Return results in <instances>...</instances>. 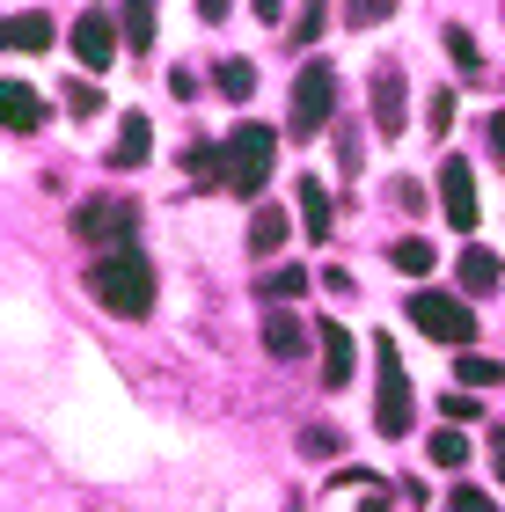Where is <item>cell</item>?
Returning <instances> with one entry per match:
<instances>
[{"label":"cell","mask_w":505,"mask_h":512,"mask_svg":"<svg viewBox=\"0 0 505 512\" xmlns=\"http://www.w3.org/2000/svg\"><path fill=\"white\" fill-rule=\"evenodd\" d=\"M337 447H344V439H337V425H308V432H301V454H315V461H330Z\"/></svg>","instance_id":"cb8c5ba5"},{"label":"cell","mask_w":505,"mask_h":512,"mask_svg":"<svg viewBox=\"0 0 505 512\" xmlns=\"http://www.w3.org/2000/svg\"><path fill=\"white\" fill-rule=\"evenodd\" d=\"M315 337H323V388H344V381H352V330H344L337 315H323Z\"/></svg>","instance_id":"30bf717a"},{"label":"cell","mask_w":505,"mask_h":512,"mask_svg":"<svg viewBox=\"0 0 505 512\" xmlns=\"http://www.w3.org/2000/svg\"><path fill=\"white\" fill-rule=\"evenodd\" d=\"M220 96H227V103H249V96H257V66H249V59H227V66H220Z\"/></svg>","instance_id":"7402d4cb"},{"label":"cell","mask_w":505,"mask_h":512,"mask_svg":"<svg viewBox=\"0 0 505 512\" xmlns=\"http://www.w3.org/2000/svg\"><path fill=\"white\" fill-rule=\"evenodd\" d=\"M447 52H454V59H462V66H476V37L462 30V22H454V30H447Z\"/></svg>","instance_id":"d6a6232c"},{"label":"cell","mask_w":505,"mask_h":512,"mask_svg":"<svg viewBox=\"0 0 505 512\" xmlns=\"http://www.w3.org/2000/svg\"><path fill=\"white\" fill-rule=\"evenodd\" d=\"M374 366H381V388H374V432H381V439H403L410 417H418V388H410V374H403V359H396V344H388V337H374Z\"/></svg>","instance_id":"3957f363"},{"label":"cell","mask_w":505,"mask_h":512,"mask_svg":"<svg viewBox=\"0 0 505 512\" xmlns=\"http://www.w3.org/2000/svg\"><path fill=\"white\" fill-rule=\"evenodd\" d=\"M440 205H447V220L462 227V235L476 227V176H469V161H462V154H447V161H440Z\"/></svg>","instance_id":"ba28073f"},{"label":"cell","mask_w":505,"mask_h":512,"mask_svg":"<svg viewBox=\"0 0 505 512\" xmlns=\"http://www.w3.org/2000/svg\"><path fill=\"white\" fill-rule=\"evenodd\" d=\"M498 381H505V366H498V359H484V352H462V359H454V388H469V395H476V388H498Z\"/></svg>","instance_id":"d6986e66"},{"label":"cell","mask_w":505,"mask_h":512,"mask_svg":"<svg viewBox=\"0 0 505 512\" xmlns=\"http://www.w3.org/2000/svg\"><path fill=\"white\" fill-rule=\"evenodd\" d=\"M44 44H52V15L15 8V15H8V52H44Z\"/></svg>","instance_id":"9a60e30c"},{"label":"cell","mask_w":505,"mask_h":512,"mask_svg":"<svg viewBox=\"0 0 505 512\" xmlns=\"http://www.w3.org/2000/svg\"><path fill=\"white\" fill-rule=\"evenodd\" d=\"M388 505H396V483H366V491H359V512H388Z\"/></svg>","instance_id":"f546056e"},{"label":"cell","mask_w":505,"mask_h":512,"mask_svg":"<svg viewBox=\"0 0 505 512\" xmlns=\"http://www.w3.org/2000/svg\"><path fill=\"white\" fill-rule=\"evenodd\" d=\"M330 110H337V74L323 59H308L301 74H293V118H286V132L293 139H315L330 125Z\"/></svg>","instance_id":"5b68a950"},{"label":"cell","mask_w":505,"mask_h":512,"mask_svg":"<svg viewBox=\"0 0 505 512\" xmlns=\"http://www.w3.org/2000/svg\"><path fill=\"white\" fill-rule=\"evenodd\" d=\"M118 44H125V30H118V15H110V8H81L74 15V59L81 66H96V74H103V66L118 59Z\"/></svg>","instance_id":"52a82bcc"},{"label":"cell","mask_w":505,"mask_h":512,"mask_svg":"<svg viewBox=\"0 0 505 512\" xmlns=\"http://www.w3.org/2000/svg\"><path fill=\"white\" fill-rule=\"evenodd\" d=\"M388 198H396L403 213H418V205H425V183H410V176H396V183H388Z\"/></svg>","instance_id":"4dcf8cb0"},{"label":"cell","mask_w":505,"mask_h":512,"mask_svg":"<svg viewBox=\"0 0 505 512\" xmlns=\"http://www.w3.org/2000/svg\"><path fill=\"white\" fill-rule=\"evenodd\" d=\"M425 454H432V469H469V432H432Z\"/></svg>","instance_id":"44dd1931"},{"label":"cell","mask_w":505,"mask_h":512,"mask_svg":"<svg viewBox=\"0 0 505 512\" xmlns=\"http://www.w3.org/2000/svg\"><path fill=\"white\" fill-rule=\"evenodd\" d=\"M118 30H125L132 52H147V44H154V8H140V0H132V8H118Z\"/></svg>","instance_id":"603a6c76"},{"label":"cell","mask_w":505,"mask_h":512,"mask_svg":"<svg viewBox=\"0 0 505 512\" xmlns=\"http://www.w3.org/2000/svg\"><path fill=\"white\" fill-rule=\"evenodd\" d=\"M410 322H418L432 344H462V352H469V337H476L469 300H462V293H440V286H418V293H410Z\"/></svg>","instance_id":"277c9868"},{"label":"cell","mask_w":505,"mask_h":512,"mask_svg":"<svg viewBox=\"0 0 505 512\" xmlns=\"http://www.w3.org/2000/svg\"><path fill=\"white\" fill-rule=\"evenodd\" d=\"M264 352L271 359H301L308 352V322L301 315H264Z\"/></svg>","instance_id":"5bb4252c"},{"label":"cell","mask_w":505,"mask_h":512,"mask_svg":"<svg viewBox=\"0 0 505 512\" xmlns=\"http://www.w3.org/2000/svg\"><path fill=\"white\" fill-rule=\"evenodd\" d=\"M66 110H74V118H96V110H103V96H96L88 81H74V88H66Z\"/></svg>","instance_id":"83f0119b"},{"label":"cell","mask_w":505,"mask_h":512,"mask_svg":"<svg viewBox=\"0 0 505 512\" xmlns=\"http://www.w3.org/2000/svg\"><path fill=\"white\" fill-rule=\"evenodd\" d=\"M74 235H81L88 249H103V256H110V249H132V242H125V235H132V205H125V198H81V205H74Z\"/></svg>","instance_id":"8992f818"},{"label":"cell","mask_w":505,"mask_h":512,"mask_svg":"<svg viewBox=\"0 0 505 512\" xmlns=\"http://www.w3.org/2000/svg\"><path fill=\"white\" fill-rule=\"evenodd\" d=\"M403 118H410L403 74H396V66H374V125H381L388 139H403Z\"/></svg>","instance_id":"9c48e42d"},{"label":"cell","mask_w":505,"mask_h":512,"mask_svg":"<svg viewBox=\"0 0 505 512\" xmlns=\"http://www.w3.org/2000/svg\"><path fill=\"white\" fill-rule=\"evenodd\" d=\"M323 22H330V8H301V15H293V44H315Z\"/></svg>","instance_id":"4316f807"},{"label":"cell","mask_w":505,"mask_h":512,"mask_svg":"<svg viewBox=\"0 0 505 512\" xmlns=\"http://www.w3.org/2000/svg\"><path fill=\"white\" fill-rule=\"evenodd\" d=\"M498 278H505V271H498V256L469 242V249H462V293L484 300V293H498Z\"/></svg>","instance_id":"2e32d148"},{"label":"cell","mask_w":505,"mask_h":512,"mask_svg":"<svg viewBox=\"0 0 505 512\" xmlns=\"http://www.w3.org/2000/svg\"><path fill=\"white\" fill-rule=\"evenodd\" d=\"M293 198H301V235H308V242H330V227H337L330 191H323L315 176H301V183H293Z\"/></svg>","instance_id":"8fae6325"},{"label":"cell","mask_w":505,"mask_h":512,"mask_svg":"<svg viewBox=\"0 0 505 512\" xmlns=\"http://www.w3.org/2000/svg\"><path fill=\"white\" fill-rule=\"evenodd\" d=\"M440 417H447V425H469V417H476V395H469V388H447V395H440Z\"/></svg>","instance_id":"d4e9b609"},{"label":"cell","mask_w":505,"mask_h":512,"mask_svg":"<svg viewBox=\"0 0 505 512\" xmlns=\"http://www.w3.org/2000/svg\"><path fill=\"white\" fill-rule=\"evenodd\" d=\"M88 293H96L110 315L140 322V315H154V264L140 249H110V256H96V271H88Z\"/></svg>","instance_id":"6da1fadb"},{"label":"cell","mask_w":505,"mask_h":512,"mask_svg":"<svg viewBox=\"0 0 505 512\" xmlns=\"http://www.w3.org/2000/svg\"><path fill=\"white\" fill-rule=\"evenodd\" d=\"M286 205H257V220H249V249H257V256H271V249H279L286 242Z\"/></svg>","instance_id":"e0dca14e"},{"label":"cell","mask_w":505,"mask_h":512,"mask_svg":"<svg viewBox=\"0 0 505 512\" xmlns=\"http://www.w3.org/2000/svg\"><path fill=\"white\" fill-rule=\"evenodd\" d=\"M396 8H388V0H359V8H344V22H359V30H374V22H388Z\"/></svg>","instance_id":"f1b7e54d"},{"label":"cell","mask_w":505,"mask_h":512,"mask_svg":"<svg viewBox=\"0 0 505 512\" xmlns=\"http://www.w3.org/2000/svg\"><path fill=\"white\" fill-rule=\"evenodd\" d=\"M147 154H154V125L140 118V110H125V118H118V147H110V161H118V169H140Z\"/></svg>","instance_id":"4fadbf2b"},{"label":"cell","mask_w":505,"mask_h":512,"mask_svg":"<svg viewBox=\"0 0 505 512\" xmlns=\"http://www.w3.org/2000/svg\"><path fill=\"white\" fill-rule=\"evenodd\" d=\"M0 110H8V132L15 139H30L44 125V96H37L30 81H0Z\"/></svg>","instance_id":"7c38bea8"},{"label":"cell","mask_w":505,"mask_h":512,"mask_svg":"<svg viewBox=\"0 0 505 512\" xmlns=\"http://www.w3.org/2000/svg\"><path fill=\"white\" fill-rule=\"evenodd\" d=\"M271 161H279V132L271 125H235L220 139V183L235 198H257L271 183Z\"/></svg>","instance_id":"7a4b0ae2"},{"label":"cell","mask_w":505,"mask_h":512,"mask_svg":"<svg viewBox=\"0 0 505 512\" xmlns=\"http://www.w3.org/2000/svg\"><path fill=\"white\" fill-rule=\"evenodd\" d=\"M388 264H396L403 278H425L432 264H440V249H432L425 235H410V242H396V249H388Z\"/></svg>","instance_id":"ffe728a7"},{"label":"cell","mask_w":505,"mask_h":512,"mask_svg":"<svg viewBox=\"0 0 505 512\" xmlns=\"http://www.w3.org/2000/svg\"><path fill=\"white\" fill-rule=\"evenodd\" d=\"M308 286H315L308 264H279V271H264V278H257V293H264V300H301Z\"/></svg>","instance_id":"ac0fdd59"},{"label":"cell","mask_w":505,"mask_h":512,"mask_svg":"<svg viewBox=\"0 0 505 512\" xmlns=\"http://www.w3.org/2000/svg\"><path fill=\"white\" fill-rule=\"evenodd\" d=\"M425 125H432V139H447V125H454V88H440V96L425 103Z\"/></svg>","instance_id":"484cf974"},{"label":"cell","mask_w":505,"mask_h":512,"mask_svg":"<svg viewBox=\"0 0 505 512\" xmlns=\"http://www.w3.org/2000/svg\"><path fill=\"white\" fill-rule=\"evenodd\" d=\"M447 512H498V505H491L484 491H469V483H454V505H447Z\"/></svg>","instance_id":"1f68e13d"}]
</instances>
